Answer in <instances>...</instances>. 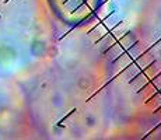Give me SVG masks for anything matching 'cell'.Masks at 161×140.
<instances>
[{
	"label": "cell",
	"mask_w": 161,
	"mask_h": 140,
	"mask_svg": "<svg viewBox=\"0 0 161 140\" xmlns=\"http://www.w3.org/2000/svg\"><path fill=\"white\" fill-rule=\"evenodd\" d=\"M147 0H104L101 11L92 24L101 28L133 27Z\"/></svg>",
	"instance_id": "obj_6"
},
{
	"label": "cell",
	"mask_w": 161,
	"mask_h": 140,
	"mask_svg": "<svg viewBox=\"0 0 161 140\" xmlns=\"http://www.w3.org/2000/svg\"><path fill=\"white\" fill-rule=\"evenodd\" d=\"M132 30L161 67V0H147Z\"/></svg>",
	"instance_id": "obj_5"
},
{
	"label": "cell",
	"mask_w": 161,
	"mask_h": 140,
	"mask_svg": "<svg viewBox=\"0 0 161 140\" xmlns=\"http://www.w3.org/2000/svg\"><path fill=\"white\" fill-rule=\"evenodd\" d=\"M107 58L88 25L59 36L52 58L21 81L36 137L108 139L111 111Z\"/></svg>",
	"instance_id": "obj_1"
},
{
	"label": "cell",
	"mask_w": 161,
	"mask_h": 140,
	"mask_svg": "<svg viewBox=\"0 0 161 140\" xmlns=\"http://www.w3.org/2000/svg\"><path fill=\"white\" fill-rule=\"evenodd\" d=\"M55 20L66 28H81L92 24L104 0H46Z\"/></svg>",
	"instance_id": "obj_4"
},
{
	"label": "cell",
	"mask_w": 161,
	"mask_h": 140,
	"mask_svg": "<svg viewBox=\"0 0 161 140\" xmlns=\"http://www.w3.org/2000/svg\"><path fill=\"white\" fill-rule=\"evenodd\" d=\"M59 36L46 0H0V79L32 76L55 53Z\"/></svg>",
	"instance_id": "obj_3"
},
{
	"label": "cell",
	"mask_w": 161,
	"mask_h": 140,
	"mask_svg": "<svg viewBox=\"0 0 161 140\" xmlns=\"http://www.w3.org/2000/svg\"><path fill=\"white\" fill-rule=\"evenodd\" d=\"M107 58L109 139H161V67L130 27L88 25Z\"/></svg>",
	"instance_id": "obj_2"
}]
</instances>
